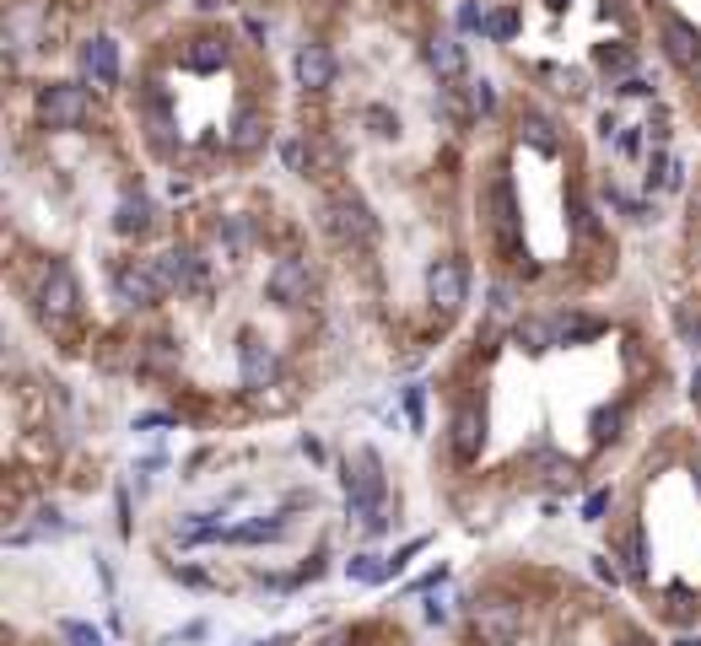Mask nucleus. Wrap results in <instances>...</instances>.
Returning <instances> with one entry per match:
<instances>
[{"instance_id":"f257e3e1","label":"nucleus","mask_w":701,"mask_h":646,"mask_svg":"<svg viewBox=\"0 0 701 646\" xmlns=\"http://www.w3.org/2000/svg\"><path fill=\"white\" fill-rule=\"evenodd\" d=\"M346 512H351V523H362L368 533H389L394 501H389L383 463H378L372 447H357V452L346 458Z\"/></svg>"},{"instance_id":"f03ea898","label":"nucleus","mask_w":701,"mask_h":646,"mask_svg":"<svg viewBox=\"0 0 701 646\" xmlns=\"http://www.w3.org/2000/svg\"><path fill=\"white\" fill-rule=\"evenodd\" d=\"M86 114H92V97L82 81H49L39 92V119L49 129H76Z\"/></svg>"},{"instance_id":"7ed1b4c3","label":"nucleus","mask_w":701,"mask_h":646,"mask_svg":"<svg viewBox=\"0 0 701 646\" xmlns=\"http://www.w3.org/2000/svg\"><path fill=\"white\" fill-rule=\"evenodd\" d=\"M76 302H82V291H76V275L65 270V264H49L39 275V285H33V308H39V319L60 323L76 313Z\"/></svg>"},{"instance_id":"20e7f679","label":"nucleus","mask_w":701,"mask_h":646,"mask_svg":"<svg viewBox=\"0 0 701 646\" xmlns=\"http://www.w3.org/2000/svg\"><path fill=\"white\" fill-rule=\"evenodd\" d=\"M163 291L167 285H163V275H157L152 259H124L120 270H114V296H120L124 308H157Z\"/></svg>"},{"instance_id":"39448f33","label":"nucleus","mask_w":701,"mask_h":646,"mask_svg":"<svg viewBox=\"0 0 701 646\" xmlns=\"http://www.w3.org/2000/svg\"><path fill=\"white\" fill-rule=\"evenodd\" d=\"M238 377H244L248 394H265V388L281 377V356H276V345H270V340H259V334H244V340H238Z\"/></svg>"},{"instance_id":"423d86ee","label":"nucleus","mask_w":701,"mask_h":646,"mask_svg":"<svg viewBox=\"0 0 701 646\" xmlns=\"http://www.w3.org/2000/svg\"><path fill=\"white\" fill-rule=\"evenodd\" d=\"M324 227H330L340 242H372L378 238V221H372L368 200H357V195H334L324 205Z\"/></svg>"},{"instance_id":"0eeeda50","label":"nucleus","mask_w":701,"mask_h":646,"mask_svg":"<svg viewBox=\"0 0 701 646\" xmlns=\"http://www.w3.org/2000/svg\"><path fill=\"white\" fill-rule=\"evenodd\" d=\"M464 296H470L464 264H458V259H432V264H426V302H432L437 313H458Z\"/></svg>"},{"instance_id":"6e6552de","label":"nucleus","mask_w":701,"mask_h":646,"mask_svg":"<svg viewBox=\"0 0 701 646\" xmlns=\"http://www.w3.org/2000/svg\"><path fill=\"white\" fill-rule=\"evenodd\" d=\"M152 264H157V275H163L167 291H200V285H206V259H200L195 248H184V242L163 248Z\"/></svg>"},{"instance_id":"1a4fd4ad","label":"nucleus","mask_w":701,"mask_h":646,"mask_svg":"<svg viewBox=\"0 0 701 646\" xmlns=\"http://www.w3.org/2000/svg\"><path fill=\"white\" fill-rule=\"evenodd\" d=\"M265 285H270V302H281V308H302V302H308V291H313V275H308V264H302L297 253H287V259H276V264H270Z\"/></svg>"},{"instance_id":"9d476101","label":"nucleus","mask_w":701,"mask_h":646,"mask_svg":"<svg viewBox=\"0 0 701 646\" xmlns=\"http://www.w3.org/2000/svg\"><path fill=\"white\" fill-rule=\"evenodd\" d=\"M475 625H481V636L492 646H507V642H518V631H524V608L507 604V598L475 604Z\"/></svg>"},{"instance_id":"9b49d317","label":"nucleus","mask_w":701,"mask_h":646,"mask_svg":"<svg viewBox=\"0 0 701 646\" xmlns=\"http://www.w3.org/2000/svg\"><path fill=\"white\" fill-rule=\"evenodd\" d=\"M663 54L680 65V71H701V28H691L685 17H663Z\"/></svg>"},{"instance_id":"f8f14e48","label":"nucleus","mask_w":701,"mask_h":646,"mask_svg":"<svg viewBox=\"0 0 701 646\" xmlns=\"http://www.w3.org/2000/svg\"><path fill=\"white\" fill-rule=\"evenodd\" d=\"M291 76H297V86H308V92H324V86H334V54L324 43H302L291 54Z\"/></svg>"},{"instance_id":"ddd939ff","label":"nucleus","mask_w":701,"mask_h":646,"mask_svg":"<svg viewBox=\"0 0 701 646\" xmlns=\"http://www.w3.org/2000/svg\"><path fill=\"white\" fill-rule=\"evenodd\" d=\"M82 71L92 86H120V43L114 39H86L82 43Z\"/></svg>"},{"instance_id":"4468645a","label":"nucleus","mask_w":701,"mask_h":646,"mask_svg":"<svg viewBox=\"0 0 701 646\" xmlns=\"http://www.w3.org/2000/svg\"><path fill=\"white\" fill-rule=\"evenodd\" d=\"M449 442L454 452L470 463V458H481V447H486V409H475V404H464L454 415V431H449Z\"/></svg>"},{"instance_id":"2eb2a0df","label":"nucleus","mask_w":701,"mask_h":646,"mask_svg":"<svg viewBox=\"0 0 701 646\" xmlns=\"http://www.w3.org/2000/svg\"><path fill=\"white\" fill-rule=\"evenodd\" d=\"M426 65H432V76H437V81H464V71H470L464 43L449 39V33H437V39L426 43Z\"/></svg>"},{"instance_id":"dca6fc26","label":"nucleus","mask_w":701,"mask_h":646,"mask_svg":"<svg viewBox=\"0 0 701 646\" xmlns=\"http://www.w3.org/2000/svg\"><path fill=\"white\" fill-rule=\"evenodd\" d=\"M114 232H120V238L152 232V200H146L141 189H124L120 195V205H114Z\"/></svg>"},{"instance_id":"f3484780","label":"nucleus","mask_w":701,"mask_h":646,"mask_svg":"<svg viewBox=\"0 0 701 646\" xmlns=\"http://www.w3.org/2000/svg\"><path fill=\"white\" fill-rule=\"evenodd\" d=\"M227 54H233V43L221 39V33H200V39L184 43V65H189V71H200V76L221 71V65H227Z\"/></svg>"},{"instance_id":"a211bd4d","label":"nucleus","mask_w":701,"mask_h":646,"mask_svg":"<svg viewBox=\"0 0 701 646\" xmlns=\"http://www.w3.org/2000/svg\"><path fill=\"white\" fill-rule=\"evenodd\" d=\"M486 205H492V232L502 242H513L518 232V205H513V184L507 178H496L492 189H486Z\"/></svg>"},{"instance_id":"6ab92c4d","label":"nucleus","mask_w":701,"mask_h":646,"mask_svg":"<svg viewBox=\"0 0 701 646\" xmlns=\"http://www.w3.org/2000/svg\"><path fill=\"white\" fill-rule=\"evenodd\" d=\"M291 533L287 518H248V523L227 528V544H281Z\"/></svg>"},{"instance_id":"aec40b11","label":"nucleus","mask_w":701,"mask_h":646,"mask_svg":"<svg viewBox=\"0 0 701 646\" xmlns=\"http://www.w3.org/2000/svg\"><path fill=\"white\" fill-rule=\"evenodd\" d=\"M233 152H259L265 140H270V124H265V114L259 108H238V119H233Z\"/></svg>"},{"instance_id":"412c9836","label":"nucleus","mask_w":701,"mask_h":646,"mask_svg":"<svg viewBox=\"0 0 701 646\" xmlns=\"http://www.w3.org/2000/svg\"><path fill=\"white\" fill-rule=\"evenodd\" d=\"M513 340H518L529 356H545V351H556V345H561V334H556V319H518Z\"/></svg>"},{"instance_id":"4be33fe9","label":"nucleus","mask_w":701,"mask_h":646,"mask_svg":"<svg viewBox=\"0 0 701 646\" xmlns=\"http://www.w3.org/2000/svg\"><path fill=\"white\" fill-rule=\"evenodd\" d=\"M648 189H659V195H680V189H685V167H680V157L653 152V157H648Z\"/></svg>"},{"instance_id":"5701e85b","label":"nucleus","mask_w":701,"mask_h":646,"mask_svg":"<svg viewBox=\"0 0 701 646\" xmlns=\"http://www.w3.org/2000/svg\"><path fill=\"white\" fill-rule=\"evenodd\" d=\"M524 140L535 146L539 157H556V152H561V135H556V124L545 119V114H535V108L524 114Z\"/></svg>"},{"instance_id":"b1692460","label":"nucleus","mask_w":701,"mask_h":646,"mask_svg":"<svg viewBox=\"0 0 701 646\" xmlns=\"http://www.w3.org/2000/svg\"><path fill=\"white\" fill-rule=\"evenodd\" d=\"M594 71H605V76H631V49H626V43H599V49H594Z\"/></svg>"},{"instance_id":"393cba45","label":"nucleus","mask_w":701,"mask_h":646,"mask_svg":"<svg viewBox=\"0 0 701 646\" xmlns=\"http://www.w3.org/2000/svg\"><path fill=\"white\" fill-rule=\"evenodd\" d=\"M605 323L599 319H583V313H561L556 319V334H561V345H578V340H594Z\"/></svg>"},{"instance_id":"a878e982","label":"nucleus","mask_w":701,"mask_h":646,"mask_svg":"<svg viewBox=\"0 0 701 646\" xmlns=\"http://www.w3.org/2000/svg\"><path fill=\"white\" fill-rule=\"evenodd\" d=\"M276 152H281V162H287V173H308V162H313V146H308L302 135H287Z\"/></svg>"},{"instance_id":"bb28decb","label":"nucleus","mask_w":701,"mask_h":646,"mask_svg":"<svg viewBox=\"0 0 701 646\" xmlns=\"http://www.w3.org/2000/svg\"><path fill=\"white\" fill-rule=\"evenodd\" d=\"M486 39H496V43L518 39V11H513V6H502V11L486 17Z\"/></svg>"},{"instance_id":"cd10ccee","label":"nucleus","mask_w":701,"mask_h":646,"mask_svg":"<svg viewBox=\"0 0 701 646\" xmlns=\"http://www.w3.org/2000/svg\"><path fill=\"white\" fill-rule=\"evenodd\" d=\"M620 555H626V571H631V576H642V571H648V544H642V533H637V528L626 533Z\"/></svg>"},{"instance_id":"c85d7f7f","label":"nucleus","mask_w":701,"mask_h":646,"mask_svg":"<svg viewBox=\"0 0 701 646\" xmlns=\"http://www.w3.org/2000/svg\"><path fill=\"white\" fill-rule=\"evenodd\" d=\"M221 238H227V248H233V253H238V248H248V242H254L248 216H227V221H221Z\"/></svg>"},{"instance_id":"c756f323","label":"nucleus","mask_w":701,"mask_h":646,"mask_svg":"<svg viewBox=\"0 0 701 646\" xmlns=\"http://www.w3.org/2000/svg\"><path fill=\"white\" fill-rule=\"evenodd\" d=\"M470 114H496V86L492 81H470Z\"/></svg>"},{"instance_id":"7c9ffc66","label":"nucleus","mask_w":701,"mask_h":646,"mask_svg":"<svg viewBox=\"0 0 701 646\" xmlns=\"http://www.w3.org/2000/svg\"><path fill=\"white\" fill-rule=\"evenodd\" d=\"M573 232L578 238H599V221H594V210H588L583 195H573Z\"/></svg>"},{"instance_id":"2f4dec72","label":"nucleus","mask_w":701,"mask_h":646,"mask_svg":"<svg viewBox=\"0 0 701 646\" xmlns=\"http://www.w3.org/2000/svg\"><path fill=\"white\" fill-rule=\"evenodd\" d=\"M60 636H65L71 646H103V636H97L92 625H82V619H65V625H60Z\"/></svg>"},{"instance_id":"473e14b6","label":"nucleus","mask_w":701,"mask_h":646,"mask_svg":"<svg viewBox=\"0 0 701 646\" xmlns=\"http://www.w3.org/2000/svg\"><path fill=\"white\" fill-rule=\"evenodd\" d=\"M486 17H492V11H481L475 0L458 6V28H464V33H486Z\"/></svg>"},{"instance_id":"72a5a7b5","label":"nucleus","mask_w":701,"mask_h":646,"mask_svg":"<svg viewBox=\"0 0 701 646\" xmlns=\"http://www.w3.org/2000/svg\"><path fill=\"white\" fill-rule=\"evenodd\" d=\"M146 366H178L173 340H146Z\"/></svg>"},{"instance_id":"f704fd0d","label":"nucleus","mask_w":701,"mask_h":646,"mask_svg":"<svg viewBox=\"0 0 701 646\" xmlns=\"http://www.w3.org/2000/svg\"><path fill=\"white\" fill-rule=\"evenodd\" d=\"M642 129H648V124H626V129H620V135H616L620 157H637V152H642Z\"/></svg>"},{"instance_id":"c9c22d12","label":"nucleus","mask_w":701,"mask_h":646,"mask_svg":"<svg viewBox=\"0 0 701 646\" xmlns=\"http://www.w3.org/2000/svg\"><path fill=\"white\" fill-rule=\"evenodd\" d=\"M605 512H610V490H594V496L583 501V518H588V523H599Z\"/></svg>"},{"instance_id":"e433bc0d","label":"nucleus","mask_w":701,"mask_h":646,"mask_svg":"<svg viewBox=\"0 0 701 646\" xmlns=\"http://www.w3.org/2000/svg\"><path fill=\"white\" fill-rule=\"evenodd\" d=\"M620 97H653V81H642V76H626V81H620Z\"/></svg>"},{"instance_id":"4c0bfd02","label":"nucleus","mask_w":701,"mask_h":646,"mask_svg":"<svg viewBox=\"0 0 701 646\" xmlns=\"http://www.w3.org/2000/svg\"><path fill=\"white\" fill-rule=\"evenodd\" d=\"M616 426H620V409H610V415H594V437L605 442V437H616Z\"/></svg>"},{"instance_id":"58836bf2","label":"nucleus","mask_w":701,"mask_h":646,"mask_svg":"<svg viewBox=\"0 0 701 646\" xmlns=\"http://www.w3.org/2000/svg\"><path fill=\"white\" fill-rule=\"evenodd\" d=\"M550 76L561 81V92H573V97H583L588 86H583V71H550Z\"/></svg>"},{"instance_id":"ea45409f","label":"nucleus","mask_w":701,"mask_h":646,"mask_svg":"<svg viewBox=\"0 0 701 646\" xmlns=\"http://www.w3.org/2000/svg\"><path fill=\"white\" fill-rule=\"evenodd\" d=\"M674 323H680V334H685L691 345H701V319H691V313L680 308V313H674Z\"/></svg>"},{"instance_id":"a19ab883","label":"nucleus","mask_w":701,"mask_h":646,"mask_svg":"<svg viewBox=\"0 0 701 646\" xmlns=\"http://www.w3.org/2000/svg\"><path fill=\"white\" fill-rule=\"evenodd\" d=\"M421 399H426L421 383H411V388H405V415H411V426H421Z\"/></svg>"},{"instance_id":"79ce46f5","label":"nucleus","mask_w":701,"mask_h":646,"mask_svg":"<svg viewBox=\"0 0 701 646\" xmlns=\"http://www.w3.org/2000/svg\"><path fill=\"white\" fill-rule=\"evenodd\" d=\"M594 571H599V582H610V587L620 582V571H616V561H610V555H599V561H594Z\"/></svg>"},{"instance_id":"37998d69","label":"nucleus","mask_w":701,"mask_h":646,"mask_svg":"<svg viewBox=\"0 0 701 646\" xmlns=\"http://www.w3.org/2000/svg\"><path fill=\"white\" fill-rule=\"evenodd\" d=\"M167 426H173L167 415H141V420H135V431H167Z\"/></svg>"},{"instance_id":"c03bdc74","label":"nucleus","mask_w":701,"mask_h":646,"mask_svg":"<svg viewBox=\"0 0 701 646\" xmlns=\"http://www.w3.org/2000/svg\"><path fill=\"white\" fill-rule=\"evenodd\" d=\"M507 308H513V291H507V285H496V291H492V313H507Z\"/></svg>"},{"instance_id":"a18cd8bd","label":"nucleus","mask_w":701,"mask_h":646,"mask_svg":"<svg viewBox=\"0 0 701 646\" xmlns=\"http://www.w3.org/2000/svg\"><path fill=\"white\" fill-rule=\"evenodd\" d=\"M674 646H701V642H691V636H680V642H674Z\"/></svg>"},{"instance_id":"49530a36","label":"nucleus","mask_w":701,"mask_h":646,"mask_svg":"<svg viewBox=\"0 0 701 646\" xmlns=\"http://www.w3.org/2000/svg\"><path fill=\"white\" fill-rule=\"evenodd\" d=\"M550 6H556V11H561V6H567V0H550Z\"/></svg>"},{"instance_id":"de8ad7c7","label":"nucleus","mask_w":701,"mask_h":646,"mask_svg":"<svg viewBox=\"0 0 701 646\" xmlns=\"http://www.w3.org/2000/svg\"><path fill=\"white\" fill-rule=\"evenodd\" d=\"M697 485H701V463H697Z\"/></svg>"}]
</instances>
